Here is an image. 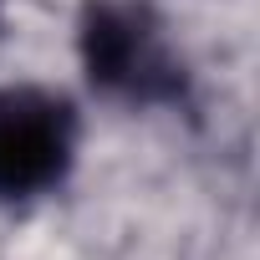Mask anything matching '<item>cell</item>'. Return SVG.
<instances>
[{
    "label": "cell",
    "mask_w": 260,
    "mask_h": 260,
    "mask_svg": "<svg viewBox=\"0 0 260 260\" xmlns=\"http://www.w3.org/2000/svg\"><path fill=\"white\" fill-rule=\"evenodd\" d=\"M77 158V112L61 92H0V199H41L67 184Z\"/></svg>",
    "instance_id": "2"
},
{
    "label": "cell",
    "mask_w": 260,
    "mask_h": 260,
    "mask_svg": "<svg viewBox=\"0 0 260 260\" xmlns=\"http://www.w3.org/2000/svg\"><path fill=\"white\" fill-rule=\"evenodd\" d=\"M82 67L92 77L97 92L122 97V102H179L184 92V72L174 67L158 26L122 0H92L82 16Z\"/></svg>",
    "instance_id": "1"
}]
</instances>
